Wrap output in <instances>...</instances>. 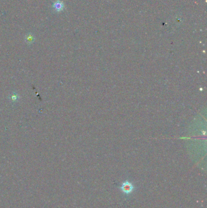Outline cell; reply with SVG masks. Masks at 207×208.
<instances>
[{
  "mask_svg": "<svg viewBox=\"0 0 207 208\" xmlns=\"http://www.w3.org/2000/svg\"><path fill=\"white\" fill-rule=\"evenodd\" d=\"M120 189L123 193L129 194L133 192V191H134V186L131 182L126 181L123 183L122 186L120 187Z\"/></svg>",
  "mask_w": 207,
  "mask_h": 208,
  "instance_id": "cell-1",
  "label": "cell"
},
{
  "mask_svg": "<svg viewBox=\"0 0 207 208\" xmlns=\"http://www.w3.org/2000/svg\"><path fill=\"white\" fill-rule=\"evenodd\" d=\"M52 7L56 12H59L63 10L64 8V4L62 1H60V0H56V1L53 3Z\"/></svg>",
  "mask_w": 207,
  "mask_h": 208,
  "instance_id": "cell-2",
  "label": "cell"
},
{
  "mask_svg": "<svg viewBox=\"0 0 207 208\" xmlns=\"http://www.w3.org/2000/svg\"><path fill=\"white\" fill-rule=\"evenodd\" d=\"M10 102L13 104H16L19 101V96L16 92H13L9 96Z\"/></svg>",
  "mask_w": 207,
  "mask_h": 208,
  "instance_id": "cell-3",
  "label": "cell"
},
{
  "mask_svg": "<svg viewBox=\"0 0 207 208\" xmlns=\"http://www.w3.org/2000/svg\"><path fill=\"white\" fill-rule=\"evenodd\" d=\"M26 41H27V43H32V42L34 41V37L32 36V35L29 34L27 36H26Z\"/></svg>",
  "mask_w": 207,
  "mask_h": 208,
  "instance_id": "cell-4",
  "label": "cell"
}]
</instances>
